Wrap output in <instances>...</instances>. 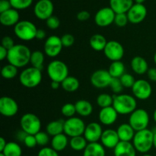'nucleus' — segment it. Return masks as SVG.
Masks as SVG:
<instances>
[{
  "mask_svg": "<svg viewBox=\"0 0 156 156\" xmlns=\"http://www.w3.org/2000/svg\"><path fill=\"white\" fill-rule=\"evenodd\" d=\"M100 141L105 148L114 149V148L118 145L120 140L117 130H114L113 129H107L104 130Z\"/></svg>",
  "mask_w": 156,
  "mask_h": 156,
  "instance_id": "6ab92c4d",
  "label": "nucleus"
},
{
  "mask_svg": "<svg viewBox=\"0 0 156 156\" xmlns=\"http://www.w3.org/2000/svg\"><path fill=\"white\" fill-rule=\"evenodd\" d=\"M46 36H47V33H46L45 30H43V29H37V31L36 34V39L41 41V40H44L46 37Z\"/></svg>",
  "mask_w": 156,
  "mask_h": 156,
  "instance_id": "6e6d98bb",
  "label": "nucleus"
},
{
  "mask_svg": "<svg viewBox=\"0 0 156 156\" xmlns=\"http://www.w3.org/2000/svg\"><path fill=\"white\" fill-rule=\"evenodd\" d=\"M116 13L111 7H105L99 9L94 15V22L101 27H108L114 23Z\"/></svg>",
  "mask_w": 156,
  "mask_h": 156,
  "instance_id": "4468645a",
  "label": "nucleus"
},
{
  "mask_svg": "<svg viewBox=\"0 0 156 156\" xmlns=\"http://www.w3.org/2000/svg\"><path fill=\"white\" fill-rule=\"evenodd\" d=\"M108 41L105 36L100 34H96L91 36V37L89 40L90 47L94 50L98 52L104 51L105 47H106Z\"/></svg>",
  "mask_w": 156,
  "mask_h": 156,
  "instance_id": "c85d7f7f",
  "label": "nucleus"
},
{
  "mask_svg": "<svg viewBox=\"0 0 156 156\" xmlns=\"http://www.w3.org/2000/svg\"><path fill=\"white\" fill-rule=\"evenodd\" d=\"M125 65L121 61H115L112 62L110 65L108 72L112 78H117L120 79L125 73Z\"/></svg>",
  "mask_w": 156,
  "mask_h": 156,
  "instance_id": "2f4dec72",
  "label": "nucleus"
},
{
  "mask_svg": "<svg viewBox=\"0 0 156 156\" xmlns=\"http://www.w3.org/2000/svg\"><path fill=\"white\" fill-rule=\"evenodd\" d=\"M12 8V5H11L9 0H1L0 1V13L6 12Z\"/></svg>",
  "mask_w": 156,
  "mask_h": 156,
  "instance_id": "3c124183",
  "label": "nucleus"
},
{
  "mask_svg": "<svg viewBox=\"0 0 156 156\" xmlns=\"http://www.w3.org/2000/svg\"><path fill=\"white\" fill-rule=\"evenodd\" d=\"M120 82H121L122 85H123V88H130L133 86L134 83L136 82V79L133 75L129 74V73H124L121 77L120 78Z\"/></svg>",
  "mask_w": 156,
  "mask_h": 156,
  "instance_id": "a19ab883",
  "label": "nucleus"
},
{
  "mask_svg": "<svg viewBox=\"0 0 156 156\" xmlns=\"http://www.w3.org/2000/svg\"><path fill=\"white\" fill-rule=\"evenodd\" d=\"M50 144H51V147L56 152H62L65 150L68 145H69V140L68 136L63 133L53 136L50 141Z\"/></svg>",
  "mask_w": 156,
  "mask_h": 156,
  "instance_id": "a878e982",
  "label": "nucleus"
},
{
  "mask_svg": "<svg viewBox=\"0 0 156 156\" xmlns=\"http://www.w3.org/2000/svg\"><path fill=\"white\" fill-rule=\"evenodd\" d=\"M61 86L60 82H51V88L54 90H57L59 87Z\"/></svg>",
  "mask_w": 156,
  "mask_h": 156,
  "instance_id": "13d9d810",
  "label": "nucleus"
},
{
  "mask_svg": "<svg viewBox=\"0 0 156 156\" xmlns=\"http://www.w3.org/2000/svg\"><path fill=\"white\" fill-rule=\"evenodd\" d=\"M114 156H136V150L131 142L120 141L114 149Z\"/></svg>",
  "mask_w": 156,
  "mask_h": 156,
  "instance_id": "4be33fe9",
  "label": "nucleus"
},
{
  "mask_svg": "<svg viewBox=\"0 0 156 156\" xmlns=\"http://www.w3.org/2000/svg\"><path fill=\"white\" fill-rule=\"evenodd\" d=\"M153 133H154V137H153V147L156 149V128L153 129Z\"/></svg>",
  "mask_w": 156,
  "mask_h": 156,
  "instance_id": "bf43d9fd",
  "label": "nucleus"
},
{
  "mask_svg": "<svg viewBox=\"0 0 156 156\" xmlns=\"http://www.w3.org/2000/svg\"><path fill=\"white\" fill-rule=\"evenodd\" d=\"M18 112V105L13 98L3 96L0 98V114L6 117H14Z\"/></svg>",
  "mask_w": 156,
  "mask_h": 156,
  "instance_id": "dca6fc26",
  "label": "nucleus"
},
{
  "mask_svg": "<svg viewBox=\"0 0 156 156\" xmlns=\"http://www.w3.org/2000/svg\"><path fill=\"white\" fill-rule=\"evenodd\" d=\"M37 156H59L58 152L53 149L52 147H48L45 146L43 147L42 149H40L38 152Z\"/></svg>",
  "mask_w": 156,
  "mask_h": 156,
  "instance_id": "49530a36",
  "label": "nucleus"
},
{
  "mask_svg": "<svg viewBox=\"0 0 156 156\" xmlns=\"http://www.w3.org/2000/svg\"><path fill=\"white\" fill-rule=\"evenodd\" d=\"M118 115V113L113 108V106H111L101 108L99 112L98 119L101 123L105 126H111L117 121Z\"/></svg>",
  "mask_w": 156,
  "mask_h": 156,
  "instance_id": "aec40b11",
  "label": "nucleus"
},
{
  "mask_svg": "<svg viewBox=\"0 0 156 156\" xmlns=\"http://www.w3.org/2000/svg\"><path fill=\"white\" fill-rule=\"evenodd\" d=\"M133 4V0H110V7L116 14L127 13Z\"/></svg>",
  "mask_w": 156,
  "mask_h": 156,
  "instance_id": "b1692460",
  "label": "nucleus"
},
{
  "mask_svg": "<svg viewBox=\"0 0 156 156\" xmlns=\"http://www.w3.org/2000/svg\"><path fill=\"white\" fill-rule=\"evenodd\" d=\"M126 14H127L129 22L134 24H140L146 18L147 9L143 4L135 3Z\"/></svg>",
  "mask_w": 156,
  "mask_h": 156,
  "instance_id": "f3484780",
  "label": "nucleus"
},
{
  "mask_svg": "<svg viewBox=\"0 0 156 156\" xmlns=\"http://www.w3.org/2000/svg\"><path fill=\"white\" fill-rule=\"evenodd\" d=\"M85 127V122L78 117L67 118L64 121V133L71 138L83 136Z\"/></svg>",
  "mask_w": 156,
  "mask_h": 156,
  "instance_id": "1a4fd4ad",
  "label": "nucleus"
},
{
  "mask_svg": "<svg viewBox=\"0 0 156 156\" xmlns=\"http://www.w3.org/2000/svg\"><path fill=\"white\" fill-rule=\"evenodd\" d=\"M22 156H27V155H22Z\"/></svg>",
  "mask_w": 156,
  "mask_h": 156,
  "instance_id": "338daca9",
  "label": "nucleus"
},
{
  "mask_svg": "<svg viewBox=\"0 0 156 156\" xmlns=\"http://www.w3.org/2000/svg\"><path fill=\"white\" fill-rule=\"evenodd\" d=\"M37 28L33 22L30 21H20L14 27L15 36L23 41H30L36 38Z\"/></svg>",
  "mask_w": 156,
  "mask_h": 156,
  "instance_id": "423d86ee",
  "label": "nucleus"
},
{
  "mask_svg": "<svg viewBox=\"0 0 156 156\" xmlns=\"http://www.w3.org/2000/svg\"><path fill=\"white\" fill-rule=\"evenodd\" d=\"M112 77L108 70L98 69L91 74L90 81L91 85L97 88H105L110 86Z\"/></svg>",
  "mask_w": 156,
  "mask_h": 156,
  "instance_id": "2eb2a0df",
  "label": "nucleus"
},
{
  "mask_svg": "<svg viewBox=\"0 0 156 156\" xmlns=\"http://www.w3.org/2000/svg\"><path fill=\"white\" fill-rule=\"evenodd\" d=\"M61 113L64 117H67V118L75 117V114H76V106L72 103L65 104L61 108Z\"/></svg>",
  "mask_w": 156,
  "mask_h": 156,
  "instance_id": "ea45409f",
  "label": "nucleus"
},
{
  "mask_svg": "<svg viewBox=\"0 0 156 156\" xmlns=\"http://www.w3.org/2000/svg\"><path fill=\"white\" fill-rule=\"evenodd\" d=\"M82 156H106V151L100 143H89L83 151Z\"/></svg>",
  "mask_w": 156,
  "mask_h": 156,
  "instance_id": "bb28decb",
  "label": "nucleus"
},
{
  "mask_svg": "<svg viewBox=\"0 0 156 156\" xmlns=\"http://www.w3.org/2000/svg\"><path fill=\"white\" fill-rule=\"evenodd\" d=\"M153 119H154V121L156 123V109L155 110V111H154V114H153Z\"/></svg>",
  "mask_w": 156,
  "mask_h": 156,
  "instance_id": "680f3d73",
  "label": "nucleus"
},
{
  "mask_svg": "<svg viewBox=\"0 0 156 156\" xmlns=\"http://www.w3.org/2000/svg\"><path fill=\"white\" fill-rule=\"evenodd\" d=\"M20 15L18 10L13 9H10L6 12L0 13V22L3 26L5 27H15L19 22Z\"/></svg>",
  "mask_w": 156,
  "mask_h": 156,
  "instance_id": "412c9836",
  "label": "nucleus"
},
{
  "mask_svg": "<svg viewBox=\"0 0 156 156\" xmlns=\"http://www.w3.org/2000/svg\"><path fill=\"white\" fill-rule=\"evenodd\" d=\"M1 75L4 79H12L16 77L18 75V68L10 63L5 65L2 68Z\"/></svg>",
  "mask_w": 156,
  "mask_h": 156,
  "instance_id": "e433bc0d",
  "label": "nucleus"
},
{
  "mask_svg": "<svg viewBox=\"0 0 156 156\" xmlns=\"http://www.w3.org/2000/svg\"><path fill=\"white\" fill-rule=\"evenodd\" d=\"M147 76L149 80L152 82H156V68H150L149 69L147 72Z\"/></svg>",
  "mask_w": 156,
  "mask_h": 156,
  "instance_id": "603ef678",
  "label": "nucleus"
},
{
  "mask_svg": "<svg viewBox=\"0 0 156 156\" xmlns=\"http://www.w3.org/2000/svg\"><path fill=\"white\" fill-rule=\"evenodd\" d=\"M88 143L84 136H79L72 137L69 140V146L73 150L76 152H81L84 151L88 146Z\"/></svg>",
  "mask_w": 156,
  "mask_h": 156,
  "instance_id": "473e14b6",
  "label": "nucleus"
},
{
  "mask_svg": "<svg viewBox=\"0 0 156 156\" xmlns=\"http://www.w3.org/2000/svg\"><path fill=\"white\" fill-rule=\"evenodd\" d=\"M142 156H152V155H150V154H148V153H146V154H143V155Z\"/></svg>",
  "mask_w": 156,
  "mask_h": 156,
  "instance_id": "0e129e2a",
  "label": "nucleus"
},
{
  "mask_svg": "<svg viewBox=\"0 0 156 156\" xmlns=\"http://www.w3.org/2000/svg\"><path fill=\"white\" fill-rule=\"evenodd\" d=\"M104 130L100 123L97 122H91L86 125L84 137L88 141V143H98L101 140Z\"/></svg>",
  "mask_w": 156,
  "mask_h": 156,
  "instance_id": "a211bd4d",
  "label": "nucleus"
},
{
  "mask_svg": "<svg viewBox=\"0 0 156 156\" xmlns=\"http://www.w3.org/2000/svg\"><path fill=\"white\" fill-rule=\"evenodd\" d=\"M8 53H9V50L3 47L2 46H0V59L2 61L4 60L5 59H7Z\"/></svg>",
  "mask_w": 156,
  "mask_h": 156,
  "instance_id": "5fc2aeb1",
  "label": "nucleus"
},
{
  "mask_svg": "<svg viewBox=\"0 0 156 156\" xmlns=\"http://www.w3.org/2000/svg\"><path fill=\"white\" fill-rule=\"evenodd\" d=\"M54 5L51 0H39L34 8V15L40 20L47 21L53 15Z\"/></svg>",
  "mask_w": 156,
  "mask_h": 156,
  "instance_id": "ddd939ff",
  "label": "nucleus"
},
{
  "mask_svg": "<svg viewBox=\"0 0 156 156\" xmlns=\"http://www.w3.org/2000/svg\"><path fill=\"white\" fill-rule=\"evenodd\" d=\"M109 87L111 88L113 92L115 93L116 94H120L123 88L120 79H117V78H112Z\"/></svg>",
  "mask_w": 156,
  "mask_h": 156,
  "instance_id": "37998d69",
  "label": "nucleus"
},
{
  "mask_svg": "<svg viewBox=\"0 0 156 156\" xmlns=\"http://www.w3.org/2000/svg\"><path fill=\"white\" fill-rule=\"evenodd\" d=\"M61 86L67 92H75L79 88L80 83L77 78L69 76L61 82Z\"/></svg>",
  "mask_w": 156,
  "mask_h": 156,
  "instance_id": "7c9ffc66",
  "label": "nucleus"
},
{
  "mask_svg": "<svg viewBox=\"0 0 156 156\" xmlns=\"http://www.w3.org/2000/svg\"><path fill=\"white\" fill-rule=\"evenodd\" d=\"M35 138H36L37 143L38 146H41V147H45L49 144L50 141V135L47 133V132H44V131H40L39 133L36 134Z\"/></svg>",
  "mask_w": 156,
  "mask_h": 156,
  "instance_id": "58836bf2",
  "label": "nucleus"
},
{
  "mask_svg": "<svg viewBox=\"0 0 156 156\" xmlns=\"http://www.w3.org/2000/svg\"><path fill=\"white\" fill-rule=\"evenodd\" d=\"M90 16H91V15H90V13L88 12V11L83 10V11H81V12H79V13L77 14L76 18H77V19L79 20V21H87V20L89 19Z\"/></svg>",
  "mask_w": 156,
  "mask_h": 156,
  "instance_id": "8fccbe9b",
  "label": "nucleus"
},
{
  "mask_svg": "<svg viewBox=\"0 0 156 156\" xmlns=\"http://www.w3.org/2000/svg\"><path fill=\"white\" fill-rule=\"evenodd\" d=\"M63 47H70L74 44L75 37L71 34H65L61 37Z\"/></svg>",
  "mask_w": 156,
  "mask_h": 156,
  "instance_id": "a18cd8bd",
  "label": "nucleus"
},
{
  "mask_svg": "<svg viewBox=\"0 0 156 156\" xmlns=\"http://www.w3.org/2000/svg\"><path fill=\"white\" fill-rule=\"evenodd\" d=\"M76 114L81 117H89L93 112V106L91 103L86 100H79L75 104Z\"/></svg>",
  "mask_w": 156,
  "mask_h": 156,
  "instance_id": "cd10ccee",
  "label": "nucleus"
},
{
  "mask_svg": "<svg viewBox=\"0 0 156 156\" xmlns=\"http://www.w3.org/2000/svg\"><path fill=\"white\" fill-rule=\"evenodd\" d=\"M153 131L149 129L136 132L133 140V144L136 152L142 154H146L153 147Z\"/></svg>",
  "mask_w": 156,
  "mask_h": 156,
  "instance_id": "7ed1b4c3",
  "label": "nucleus"
},
{
  "mask_svg": "<svg viewBox=\"0 0 156 156\" xmlns=\"http://www.w3.org/2000/svg\"><path fill=\"white\" fill-rule=\"evenodd\" d=\"M27 135H28V134H27L24 131H23L22 129H21V130L18 131V132L16 133V138L18 139V141L24 143V140H25L26 136H27Z\"/></svg>",
  "mask_w": 156,
  "mask_h": 156,
  "instance_id": "864d4df0",
  "label": "nucleus"
},
{
  "mask_svg": "<svg viewBox=\"0 0 156 156\" xmlns=\"http://www.w3.org/2000/svg\"><path fill=\"white\" fill-rule=\"evenodd\" d=\"M20 126L21 129L28 135H36L41 131V122L37 115L27 113L21 117Z\"/></svg>",
  "mask_w": 156,
  "mask_h": 156,
  "instance_id": "6e6552de",
  "label": "nucleus"
},
{
  "mask_svg": "<svg viewBox=\"0 0 156 156\" xmlns=\"http://www.w3.org/2000/svg\"><path fill=\"white\" fill-rule=\"evenodd\" d=\"M44 54L45 53H44L41 50H35V51L32 52L30 61L31 66L42 70L43 67H44V59H45Z\"/></svg>",
  "mask_w": 156,
  "mask_h": 156,
  "instance_id": "f704fd0d",
  "label": "nucleus"
},
{
  "mask_svg": "<svg viewBox=\"0 0 156 156\" xmlns=\"http://www.w3.org/2000/svg\"><path fill=\"white\" fill-rule=\"evenodd\" d=\"M62 47L61 37L56 35H51L47 38L44 43V53L50 58L56 57L62 52Z\"/></svg>",
  "mask_w": 156,
  "mask_h": 156,
  "instance_id": "9b49d317",
  "label": "nucleus"
},
{
  "mask_svg": "<svg viewBox=\"0 0 156 156\" xmlns=\"http://www.w3.org/2000/svg\"><path fill=\"white\" fill-rule=\"evenodd\" d=\"M113 108L120 115H130L137 109V102L134 96L127 94L114 95Z\"/></svg>",
  "mask_w": 156,
  "mask_h": 156,
  "instance_id": "f03ea898",
  "label": "nucleus"
},
{
  "mask_svg": "<svg viewBox=\"0 0 156 156\" xmlns=\"http://www.w3.org/2000/svg\"><path fill=\"white\" fill-rule=\"evenodd\" d=\"M135 1L136 3H137V4H143V3L146 2V0H134Z\"/></svg>",
  "mask_w": 156,
  "mask_h": 156,
  "instance_id": "052dcab7",
  "label": "nucleus"
},
{
  "mask_svg": "<svg viewBox=\"0 0 156 156\" xmlns=\"http://www.w3.org/2000/svg\"><path fill=\"white\" fill-rule=\"evenodd\" d=\"M32 52L28 47L24 44H15L9 50L7 60L9 63L17 68H23L30 63Z\"/></svg>",
  "mask_w": 156,
  "mask_h": 156,
  "instance_id": "f257e3e1",
  "label": "nucleus"
},
{
  "mask_svg": "<svg viewBox=\"0 0 156 156\" xmlns=\"http://www.w3.org/2000/svg\"><path fill=\"white\" fill-rule=\"evenodd\" d=\"M150 117L149 113L143 108H137L129 115L128 123L136 132H138L147 129Z\"/></svg>",
  "mask_w": 156,
  "mask_h": 156,
  "instance_id": "0eeeda50",
  "label": "nucleus"
},
{
  "mask_svg": "<svg viewBox=\"0 0 156 156\" xmlns=\"http://www.w3.org/2000/svg\"><path fill=\"white\" fill-rule=\"evenodd\" d=\"M7 143H8L6 142V140H5V138H3V137H1V138H0V152H2L4 150Z\"/></svg>",
  "mask_w": 156,
  "mask_h": 156,
  "instance_id": "4d7b16f0",
  "label": "nucleus"
},
{
  "mask_svg": "<svg viewBox=\"0 0 156 156\" xmlns=\"http://www.w3.org/2000/svg\"><path fill=\"white\" fill-rule=\"evenodd\" d=\"M20 83L27 88L38 86L42 81V73L41 69L33 66L24 69L19 75Z\"/></svg>",
  "mask_w": 156,
  "mask_h": 156,
  "instance_id": "20e7f679",
  "label": "nucleus"
},
{
  "mask_svg": "<svg viewBox=\"0 0 156 156\" xmlns=\"http://www.w3.org/2000/svg\"><path fill=\"white\" fill-rule=\"evenodd\" d=\"M153 59H154V62H155V65H156V52H155V54H154V57H153Z\"/></svg>",
  "mask_w": 156,
  "mask_h": 156,
  "instance_id": "e2e57ef3",
  "label": "nucleus"
},
{
  "mask_svg": "<svg viewBox=\"0 0 156 156\" xmlns=\"http://www.w3.org/2000/svg\"><path fill=\"white\" fill-rule=\"evenodd\" d=\"M46 24H47L48 28L51 29V30H56L60 25V21L58 18V17L52 15L46 21Z\"/></svg>",
  "mask_w": 156,
  "mask_h": 156,
  "instance_id": "c03bdc74",
  "label": "nucleus"
},
{
  "mask_svg": "<svg viewBox=\"0 0 156 156\" xmlns=\"http://www.w3.org/2000/svg\"><path fill=\"white\" fill-rule=\"evenodd\" d=\"M47 73L52 82L61 83L69 76V68L64 62L55 59L48 64Z\"/></svg>",
  "mask_w": 156,
  "mask_h": 156,
  "instance_id": "39448f33",
  "label": "nucleus"
},
{
  "mask_svg": "<svg viewBox=\"0 0 156 156\" xmlns=\"http://www.w3.org/2000/svg\"><path fill=\"white\" fill-rule=\"evenodd\" d=\"M24 143L26 147L29 148V149H33V148L36 147V146L37 145L34 135H27L24 140Z\"/></svg>",
  "mask_w": 156,
  "mask_h": 156,
  "instance_id": "09e8293b",
  "label": "nucleus"
},
{
  "mask_svg": "<svg viewBox=\"0 0 156 156\" xmlns=\"http://www.w3.org/2000/svg\"><path fill=\"white\" fill-rule=\"evenodd\" d=\"M117 134L120 141L131 142L135 136L136 131L129 123H122L117 129Z\"/></svg>",
  "mask_w": 156,
  "mask_h": 156,
  "instance_id": "393cba45",
  "label": "nucleus"
},
{
  "mask_svg": "<svg viewBox=\"0 0 156 156\" xmlns=\"http://www.w3.org/2000/svg\"><path fill=\"white\" fill-rule=\"evenodd\" d=\"M96 101L101 108L111 107L113 106V103H114V96L107 94V93H102L98 96Z\"/></svg>",
  "mask_w": 156,
  "mask_h": 156,
  "instance_id": "c9c22d12",
  "label": "nucleus"
},
{
  "mask_svg": "<svg viewBox=\"0 0 156 156\" xmlns=\"http://www.w3.org/2000/svg\"><path fill=\"white\" fill-rule=\"evenodd\" d=\"M1 153L5 156H22V149L18 143L9 142Z\"/></svg>",
  "mask_w": 156,
  "mask_h": 156,
  "instance_id": "72a5a7b5",
  "label": "nucleus"
},
{
  "mask_svg": "<svg viewBox=\"0 0 156 156\" xmlns=\"http://www.w3.org/2000/svg\"><path fill=\"white\" fill-rule=\"evenodd\" d=\"M129 22L127 14L126 13H120L116 14L115 19H114V24L120 27H125Z\"/></svg>",
  "mask_w": 156,
  "mask_h": 156,
  "instance_id": "79ce46f5",
  "label": "nucleus"
},
{
  "mask_svg": "<svg viewBox=\"0 0 156 156\" xmlns=\"http://www.w3.org/2000/svg\"><path fill=\"white\" fill-rule=\"evenodd\" d=\"M0 156H5L4 155H3V154H2V153H0Z\"/></svg>",
  "mask_w": 156,
  "mask_h": 156,
  "instance_id": "69168bd1",
  "label": "nucleus"
},
{
  "mask_svg": "<svg viewBox=\"0 0 156 156\" xmlns=\"http://www.w3.org/2000/svg\"><path fill=\"white\" fill-rule=\"evenodd\" d=\"M131 89L134 97L142 101L149 99L152 93V85L145 79H139L136 81Z\"/></svg>",
  "mask_w": 156,
  "mask_h": 156,
  "instance_id": "9d476101",
  "label": "nucleus"
},
{
  "mask_svg": "<svg viewBox=\"0 0 156 156\" xmlns=\"http://www.w3.org/2000/svg\"><path fill=\"white\" fill-rule=\"evenodd\" d=\"M105 56L112 62L120 61L124 56V48L120 42L116 41H108L104 50Z\"/></svg>",
  "mask_w": 156,
  "mask_h": 156,
  "instance_id": "f8f14e48",
  "label": "nucleus"
},
{
  "mask_svg": "<svg viewBox=\"0 0 156 156\" xmlns=\"http://www.w3.org/2000/svg\"><path fill=\"white\" fill-rule=\"evenodd\" d=\"M12 7L16 10H24L31 5L33 0H9Z\"/></svg>",
  "mask_w": 156,
  "mask_h": 156,
  "instance_id": "4c0bfd02",
  "label": "nucleus"
},
{
  "mask_svg": "<svg viewBox=\"0 0 156 156\" xmlns=\"http://www.w3.org/2000/svg\"><path fill=\"white\" fill-rule=\"evenodd\" d=\"M64 121L62 120H53L46 126V132L51 136H55L64 133Z\"/></svg>",
  "mask_w": 156,
  "mask_h": 156,
  "instance_id": "c756f323",
  "label": "nucleus"
},
{
  "mask_svg": "<svg viewBox=\"0 0 156 156\" xmlns=\"http://www.w3.org/2000/svg\"><path fill=\"white\" fill-rule=\"evenodd\" d=\"M130 66L133 71L137 75H144L147 73L149 70V64L147 61L142 56H135L132 59Z\"/></svg>",
  "mask_w": 156,
  "mask_h": 156,
  "instance_id": "5701e85b",
  "label": "nucleus"
},
{
  "mask_svg": "<svg viewBox=\"0 0 156 156\" xmlns=\"http://www.w3.org/2000/svg\"><path fill=\"white\" fill-rule=\"evenodd\" d=\"M15 42L12 37L10 36H5L2 40V45L3 47L9 50L15 46Z\"/></svg>",
  "mask_w": 156,
  "mask_h": 156,
  "instance_id": "de8ad7c7",
  "label": "nucleus"
}]
</instances>
